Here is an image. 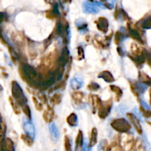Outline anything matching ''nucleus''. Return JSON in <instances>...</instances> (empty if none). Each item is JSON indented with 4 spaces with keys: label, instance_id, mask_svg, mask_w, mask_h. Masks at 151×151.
I'll list each match as a JSON object with an SVG mask.
<instances>
[{
    "label": "nucleus",
    "instance_id": "nucleus-39",
    "mask_svg": "<svg viewBox=\"0 0 151 151\" xmlns=\"http://www.w3.org/2000/svg\"><path fill=\"white\" fill-rule=\"evenodd\" d=\"M3 21V16L1 13H0V24H1V22Z\"/></svg>",
    "mask_w": 151,
    "mask_h": 151
},
{
    "label": "nucleus",
    "instance_id": "nucleus-22",
    "mask_svg": "<svg viewBox=\"0 0 151 151\" xmlns=\"http://www.w3.org/2000/svg\"><path fill=\"white\" fill-rule=\"evenodd\" d=\"M9 101H10V105H11L12 109H13L14 113L16 114H19L21 113V111H22L21 110V108L20 106H19V105L11 97H9Z\"/></svg>",
    "mask_w": 151,
    "mask_h": 151
},
{
    "label": "nucleus",
    "instance_id": "nucleus-40",
    "mask_svg": "<svg viewBox=\"0 0 151 151\" xmlns=\"http://www.w3.org/2000/svg\"><path fill=\"white\" fill-rule=\"evenodd\" d=\"M82 151H87V150H86V148H84V149H83V150H82Z\"/></svg>",
    "mask_w": 151,
    "mask_h": 151
},
{
    "label": "nucleus",
    "instance_id": "nucleus-5",
    "mask_svg": "<svg viewBox=\"0 0 151 151\" xmlns=\"http://www.w3.org/2000/svg\"><path fill=\"white\" fill-rule=\"evenodd\" d=\"M112 107V100L111 99L106 100V101H102L101 104L99 106L97 109V114L99 117L101 119H106L109 116V113L111 112V109Z\"/></svg>",
    "mask_w": 151,
    "mask_h": 151
},
{
    "label": "nucleus",
    "instance_id": "nucleus-11",
    "mask_svg": "<svg viewBox=\"0 0 151 151\" xmlns=\"http://www.w3.org/2000/svg\"><path fill=\"white\" fill-rule=\"evenodd\" d=\"M83 146V132L81 131H78L76 139H75V151H82Z\"/></svg>",
    "mask_w": 151,
    "mask_h": 151
},
{
    "label": "nucleus",
    "instance_id": "nucleus-20",
    "mask_svg": "<svg viewBox=\"0 0 151 151\" xmlns=\"http://www.w3.org/2000/svg\"><path fill=\"white\" fill-rule=\"evenodd\" d=\"M72 100L78 104L82 103L84 97V94L81 91H75V92L72 93Z\"/></svg>",
    "mask_w": 151,
    "mask_h": 151
},
{
    "label": "nucleus",
    "instance_id": "nucleus-34",
    "mask_svg": "<svg viewBox=\"0 0 151 151\" xmlns=\"http://www.w3.org/2000/svg\"><path fill=\"white\" fill-rule=\"evenodd\" d=\"M122 39H123V34L119 31L116 32L115 34V43L119 45L121 41H122Z\"/></svg>",
    "mask_w": 151,
    "mask_h": 151
},
{
    "label": "nucleus",
    "instance_id": "nucleus-31",
    "mask_svg": "<svg viewBox=\"0 0 151 151\" xmlns=\"http://www.w3.org/2000/svg\"><path fill=\"white\" fill-rule=\"evenodd\" d=\"M32 102L34 103V106H35V109L38 111H42L43 110V105L41 103V102L38 100L37 97H32Z\"/></svg>",
    "mask_w": 151,
    "mask_h": 151
},
{
    "label": "nucleus",
    "instance_id": "nucleus-33",
    "mask_svg": "<svg viewBox=\"0 0 151 151\" xmlns=\"http://www.w3.org/2000/svg\"><path fill=\"white\" fill-rule=\"evenodd\" d=\"M108 147V142L106 139L102 140L99 143L98 147H97V151H106Z\"/></svg>",
    "mask_w": 151,
    "mask_h": 151
},
{
    "label": "nucleus",
    "instance_id": "nucleus-37",
    "mask_svg": "<svg viewBox=\"0 0 151 151\" xmlns=\"http://www.w3.org/2000/svg\"><path fill=\"white\" fill-rule=\"evenodd\" d=\"M84 58V52L81 47H78V60H82Z\"/></svg>",
    "mask_w": 151,
    "mask_h": 151
},
{
    "label": "nucleus",
    "instance_id": "nucleus-15",
    "mask_svg": "<svg viewBox=\"0 0 151 151\" xmlns=\"http://www.w3.org/2000/svg\"><path fill=\"white\" fill-rule=\"evenodd\" d=\"M50 136H51L52 139H53L54 141H57L59 138V131L58 130V128L56 127L55 124V123H51L50 125Z\"/></svg>",
    "mask_w": 151,
    "mask_h": 151
},
{
    "label": "nucleus",
    "instance_id": "nucleus-17",
    "mask_svg": "<svg viewBox=\"0 0 151 151\" xmlns=\"http://www.w3.org/2000/svg\"><path fill=\"white\" fill-rule=\"evenodd\" d=\"M97 130L96 128H94L91 130V136H90V139H89V144H88V147H92L95 145L97 143Z\"/></svg>",
    "mask_w": 151,
    "mask_h": 151
},
{
    "label": "nucleus",
    "instance_id": "nucleus-13",
    "mask_svg": "<svg viewBox=\"0 0 151 151\" xmlns=\"http://www.w3.org/2000/svg\"><path fill=\"white\" fill-rule=\"evenodd\" d=\"M23 128L24 130L27 135L29 136L30 137L33 138L34 134H35V130H34V126L30 122H24L23 123Z\"/></svg>",
    "mask_w": 151,
    "mask_h": 151
},
{
    "label": "nucleus",
    "instance_id": "nucleus-9",
    "mask_svg": "<svg viewBox=\"0 0 151 151\" xmlns=\"http://www.w3.org/2000/svg\"><path fill=\"white\" fill-rule=\"evenodd\" d=\"M55 113L53 109L50 106H47V108L43 113V119L47 123H51L54 118Z\"/></svg>",
    "mask_w": 151,
    "mask_h": 151
},
{
    "label": "nucleus",
    "instance_id": "nucleus-28",
    "mask_svg": "<svg viewBox=\"0 0 151 151\" xmlns=\"http://www.w3.org/2000/svg\"><path fill=\"white\" fill-rule=\"evenodd\" d=\"M106 151H123L122 150V147L119 145L117 142H112L109 147H107Z\"/></svg>",
    "mask_w": 151,
    "mask_h": 151
},
{
    "label": "nucleus",
    "instance_id": "nucleus-3",
    "mask_svg": "<svg viewBox=\"0 0 151 151\" xmlns=\"http://www.w3.org/2000/svg\"><path fill=\"white\" fill-rule=\"evenodd\" d=\"M119 145L123 151H131L134 148V137L129 133H122L119 137Z\"/></svg>",
    "mask_w": 151,
    "mask_h": 151
},
{
    "label": "nucleus",
    "instance_id": "nucleus-12",
    "mask_svg": "<svg viewBox=\"0 0 151 151\" xmlns=\"http://www.w3.org/2000/svg\"><path fill=\"white\" fill-rule=\"evenodd\" d=\"M90 102H91V106L93 108V111L95 112L96 111H97L99 106L101 104V100H100V97H98L96 94H91L89 97Z\"/></svg>",
    "mask_w": 151,
    "mask_h": 151
},
{
    "label": "nucleus",
    "instance_id": "nucleus-36",
    "mask_svg": "<svg viewBox=\"0 0 151 151\" xmlns=\"http://www.w3.org/2000/svg\"><path fill=\"white\" fill-rule=\"evenodd\" d=\"M88 89L90 90V91H97V90L100 88V86H99L97 83H96L92 82L88 86Z\"/></svg>",
    "mask_w": 151,
    "mask_h": 151
},
{
    "label": "nucleus",
    "instance_id": "nucleus-24",
    "mask_svg": "<svg viewBox=\"0 0 151 151\" xmlns=\"http://www.w3.org/2000/svg\"><path fill=\"white\" fill-rule=\"evenodd\" d=\"M139 80L140 82L142 83L147 84V85H150V77L147 75H146L145 73H144V72H140L139 73Z\"/></svg>",
    "mask_w": 151,
    "mask_h": 151
},
{
    "label": "nucleus",
    "instance_id": "nucleus-14",
    "mask_svg": "<svg viewBox=\"0 0 151 151\" xmlns=\"http://www.w3.org/2000/svg\"><path fill=\"white\" fill-rule=\"evenodd\" d=\"M97 28L100 31H101L103 33H106L108 31L109 28V22L107 19L105 18H100L99 19L98 22H97Z\"/></svg>",
    "mask_w": 151,
    "mask_h": 151
},
{
    "label": "nucleus",
    "instance_id": "nucleus-18",
    "mask_svg": "<svg viewBox=\"0 0 151 151\" xmlns=\"http://www.w3.org/2000/svg\"><path fill=\"white\" fill-rule=\"evenodd\" d=\"M66 122H67V123L69 124L70 126L72 127L76 126V125H78V116H77V115L75 114V113L70 114L68 116L67 119H66Z\"/></svg>",
    "mask_w": 151,
    "mask_h": 151
},
{
    "label": "nucleus",
    "instance_id": "nucleus-27",
    "mask_svg": "<svg viewBox=\"0 0 151 151\" xmlns=\"http://www.w3.org/2000/svg\"><path fill=\"white\" fill-rule=\"evenodd\" d=\"M83 85L82 81L79 79L78 78H73L71 81V86L72 87V88L74 89H78V88H81Z\"/></svg>",
    "mask_w": 151,
    "mask_h": 151
},
{
    "label": "nucleus",
    "instance_id": "nucleus-26",
    "mask_svg": "<svg viewBox=\"0 0 151 151\" xmlns=\"http://www.w3.org/2000/svg\"><path fill=\"white\" fill-rule=\"evenodd\" d=\"M110 88L113 92L115 93V94H116V100L119 101V99H120L122 96V91L121 90V88H119V87L116 86H111Z\"/></svg>",
    "mask_w": 151,
    "mask_h": 151
},
{
    "label": "nucleus",
    "instance_id": "nucleus-35",
    "mask_svg": "<svg viewBox=\"0 0 151 151\" xmlns=\"http://www.w3.org/2000/svg\"><path fill=\"white\" fill-rule=\"evenodd\" d=\"M140 111H141V113L142 114L143 116L145 118H150V111L148 109H145V108H143L142 106H140Z\"/></svg>",
    "mask_w": 151,
    "mask_h": 151
},
{
    "label": "nucleus",
    "instance_id": "nucleus-21",
    "mask_svg": "<svg viewBox=\"0 0 151 151\" xmlns=\"http://www.w3.org/2000/svg\"><path fill=\"white\" fill-rule=\"evenodd\" d=\"M6 133V125L3 121L2 118L0 116V145L2 142V141L4 139Z\"/></svg>",
    "mask_w": 151,
    "mask_h": 151
},
{
    "label": "nucleus",
    "instance_id": "nucleus-16",
    "mask_svg": "<svg viewBox=\"0 0 151 151\" xmlns=\"http://www.w3.org/2000/svg\"><path fill=\"white\" fill-rule=\"evenodd\" d=\"M98 78H102L107 83H112L114 81L113 75L109 71H103V72H100L98 75Z\"/></svg>",
    "mask_w": 151,
    "mask_h": 151
},
{
    "label": "nucleus",
    "instance_id": "nucleus-7",
    "mask_svg": "<svg viewBox=\"0 0 151 151\" xmlns=\"http://www.w3.org/2000/svg\"><path fill=\"white\" fill-rule=\"evenodd\" d=\"M127 116H128L130 122L134 125V128L137 131V133L139 135H142V128L141 123H140V121L138 119V117L133 113H128L127 114Z\"/></svg>",
    "mask_w": 151,
    "mask_h": 151
},
{
    "label": "nucleus",
    "instance_id": "nucleus-2",
    "mask_svg": "<svg viewBox=\"0 0 151 151\" xmlns=\"http://www.w3.org/2000/svg\"><path fill=\"white\" fill-rule=\"evenodd\" d=\"M12 98L19 105V106H22V105L27 104V99L24 93L23 90L22 89L19 84L16 81L12 82Z\"/></svg>",
    "mask_w": 151,
    "mask_h": 151
},
{
    "label": "nucleus",
    "instance_id": "nucleus-10",
    "mask_svg": "<svg viewBox=\"0 0 151 151\" xmlns=\"http://www.w3.org/2000/svg\"><path fill=\"white\" fill-rule=\"evenodd\" d=\"M12 38H13L15 44H16L19 47H24V38L23 35H22L20 32H14V33L13 34V35H12Z\"/></svg>",
    "mask_w": 151,
    "mask_h": 151
},
{
    "label": "nucleus",
    "instance_id": "nucleus-29",
    "mask_svg": "<svg viewBox=\"0 0 151 151\" xmlns=\"http://www.w3.org/2000/svg\"><path fill=\"white\" fill-rule=\"evenodd\" d=\"M9 52H10V57H11L12 60L13 61V63H16V62L18 61V60L19 59V55L18 53L16 52V50L11 47H9Z\"/></svg>",
    "mask_w": 151,
    "mask_h": 151
},
{
    "label": "nucleus",
    "instance_id": "nucleus-6",
    "mask_svg": "<svg viewBox=\"0 0 151 151\" xmlns=\"http://www.w3.org/2000/svg\"><path fill=\"white\" fill-rule=\"evenodd\" d=\"M69 61V51L66 47L62 50L61 53L58 57V66L65 67L66 65L68 64Z\"/></svg>",
    "mask_w": 151,
    "mask_h": 151
},
{
    "label": "nucleus",
    "instance_id": "nucleus-19",
    "mask_svg": "<svg viewBox=\"0 0 151 151\" xmlns=\"http://www.w3.org/2000/svg\"><path fill=\"white\" fill-rule=\"evenodd\" d=\"M134 147H135V151H146V146L142 139H138L134 142Z\"/></svg>",
    "mask_w": 151,
    "mask_h": 151
},
{
    "label": "nucleus",
    "instance_id": "nucleus-25",
    "mask_svg": "<svg viewBox=\"0 0 151 151\" xmlns=\"http://www.w3.org/2000/svg\"><path fill=\"white\" fill-rule=\"evenodd\" d=\"M21 139L24 142V144L26 145L29 146V147H31L33 145V139L29 137V136L27 135V134H22Z\"/></svg>",
    "mask_w": 151,
    "mask_h": 151
},
{
    "label": "nucleus",
    "instance_id": "nucleus-38",
    "mask_svg": "<svg viewBox=\"0 0 151 151\" xmlns=\"http://www.w3.org/2000/svg\"><path fill=\"white\" fill-rule=\"evenodd\" d=\"M0 40H1V41H3V38H2V32H1V29H0Z\"/></svg>",
    "mask_w": 151,
    "mask_h": 151
},
{
    "label": "nucleus",
    "instance_id": "nucleus-1",
    "mask_svg": "<svg viewBox=\"0 0 151 151\" xmlns=\"http://www.w3.org/2000/svg\"><path fill=\"white\" fill-rule=\"evenodd\" d=\"M19 74L21 78L34 88L40 87L41 76L32 66L27 63H22L19 66Z\"/></svg>",
    "mask_w": 151,
    "mask_h": 151
},
{
    "label": "nucleus",
    "instance_id": "nucleus-8",
    "mask_svg": "<svg viewBox=\"0 0 151 151\" xmlns=\"http://www.w3.org/2000/svg\"><path fill=\"white\" fill-rule=\"evenodd\" d=\"M0 151H15L13 141L9 138H4L0 145Z\"/></svg>",
    "mask_w": 151,
    "mask_h": 151
},
{
    "label": "nucleus",
    "instance_id": "nucleus-23",
    "mask_svg": "<svg viewBox=\"0 0 151 151\" xmlns=\"http://www.w3.org/2000/svg\"><path fill=\"white\" fill-rule=\"evenodd\" d=\"M62 100V95L60 93H55L50 97V103L52 105L60 104Z\"/></svg>",
    "mask_w": 151,
    "mask_h": 151
},
{
    "label": "nucleus",
    "instance_id": "nucleus-32",
    "mask_svg": "<svg viewBox=\"0 0 151 151\" xmlns=\"http://www.w3.org/2000/svg\"><path fill=\"white\" fill-rule=\"evenodd\" d=\"M64 148L65 151H72V143H71L70 139L67 136L64 137Z\"/></svg>",
    "mask_w": 151,
    "mask_h": 151
},
{
    "label": "nucleus",
    "instance_id": "nucleus-4",
    "mask_svg": "<svg viewBox=\"0 0 151 151\" xmlns=\"http://www.w3.org/2000/svg\"><path fill=\"white\" fill-rule=\"evenodd\" d=\"M111 126L115 130V131H118V132L121 133H126L129 131L131 128V125L129 122L123 118H118V119H114L112 121L111 123Z\"/></svg>",
    "mask_w": 151,
    "mask_h": 151
},
{
    "label": "nucleus",
    "instance_id": "nucleus-30",
    "mask_svg": "<svg viewBox=\"0 0 151 151\" xmlns=\"http://www.w3.org/2000/svg\"><path fill=\"white\" fill-rule=\"evenodd\" d=\"M21 109H22V111L24 113V114L27 116V118L29 119H31V111H30V109H29V107L28 106L27 104H24V105H22L21 106Z\"/></svg>",
    "mask_w": 151,
    "mask_h": 151
}]
</instances>
